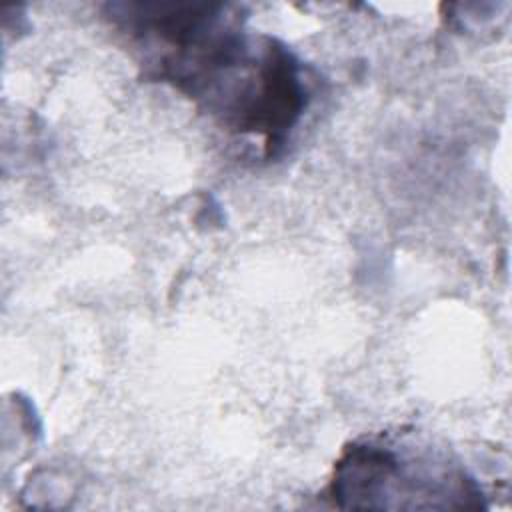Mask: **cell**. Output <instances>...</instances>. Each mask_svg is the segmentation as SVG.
Segmentation results:
<instances>
[{
    "label": "cell",
    "instance_id": "6da1fadb",
    "mask_svg": "<svg viewBox=\"0 0 512 512\" xmlns=\"http://www.w3.org/2000/svg\"><path fill=\"white\" fill-rule=\"evenodd\" d=\"M330 496L340 508H482V490L446 460L410 456L378 442L352 444L334 468Z\"/></svg>",
    "mask_w": 512,
    "mask_h": 512
}]
</instances>
